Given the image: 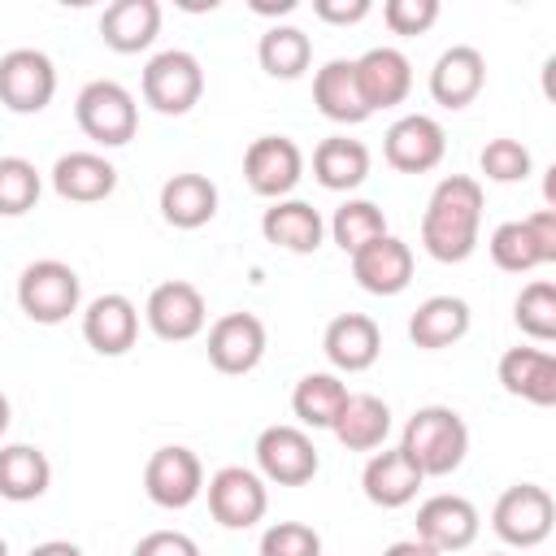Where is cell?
Instances as JSON below:
<instances>
[{
  "label": "cell",
  "instance_id": "16",
  "mask_svg": "<svg viewBox=\"0 0 556 556\" xmlns=\"http://www.w3.org/2000/svg\"><path fill=\"white\" fill-rule=\"evenodd\" d=\"M83 339H87V348H96L100 356H122V352H130L135 339H139V308H135L122 291L96 295V300L83 308Z\"/></svg>",
  "mask_w": 556,
  "mask_h": 556
},
{
  "label": "cell",
  "instance_id": "3",
  "mask_svg": "<svg viewBox=\"0 0 556 556\" xmlns=\"http://www.w3.org/2000/svg\"><path fill=\"white\" fill-rule=\"evenodd\" d=\"M74 117H78V130H83L91 143H100V148H122V143H130L135 130H139V104H135V96H130L122 83H113V78L87 83V87L78 91V100H74Z\"/></svg>",
  "mask_w": 556,
  "mask_h": 556
},
{
  "label": "cell",
  "instance_id": "48",
  "mask_svg": "<svg viewBox=\"0 0 556 556\" xmlns=\"http://www.w3.org/2000/svg\"><path fill=\"white\" fill-rule=\"evenodd\" d=\"M0 556H9V543H4V539H0Z\"/></svg>",
  "mask_w": 556,
  "mask_h": 556
},
{
  "label": "cell",
  "instance_id": "45",
  "mask_svg": "<svg viewBox=\"0 0 556 556\" xmlns=\"http://www.w3.org/2000/svg\"><path fill=\"white\" fill-rule=\"evenodd\" d=\"M26 556H83V547H78V543H70V539H48V543L30 547Z\"/></svg>",
  "mask_w": 556,
  "mask_h": 556
},
{
  "label": "cell",
  "instance_id": "2",
  "mask_svg": "<svg viewBox=\"0 0 556 556\" xmlns=\"http://www.w3.org/2000/svg\"><path fill=\"white\" fill-rule=\"evenodd\" d=\"M400 447L408 452V460L421 469V478H447L452 469L465 465L469 452V426L456 408L447 404H426L404 421Z\"/></svg>",
  "mask_w": 556,
  "mask_h": 556
},
{
  "label": "cell",
  "instance_id": "21",
  "mask_svg": "<svg viewBox=\"0 0 556 556\" xmlns=\"http://www.w3.org/2000/svg\"><path fill=\"white\" fill-rule=\"evenodd\" d=\"M313 104L321 117H330L339 126H361L369 117V104H365L361 83H356V61H348V56L326 61L313 74Z\"/></svg>",
  "mask_w": 556,
  "mask_h": 556
},
{
  "label": "cell",
  "instance_id": "4",
  "mask_svg": "<svg viewBox=\"0 0 556 556\" xmlns=\"http://www.w3.org/2000/svg\"><path fill=\"white\" fill-rule=\"evenodd\" d=\"M139 91H143V104H152L156 113L165 117H182L200 104L204 96V70L191 52L182 48H169V52H156L148 65H143V78H139Z\"/></svg>",
  "mask_w": 556,
  "mask_h": 556
},
{
  "label": "cell",
  "instance_id": "24",
  "mask_svg": "<svg viewBox=\"0 0 556 556\" xmlns=\"http://www.w3.org/2000/svg\"><path fill=\"white\" fill-rule=\"evenodd\" d=\"M261 235L282 248V252H295V256H308L321 248V235H326V222L321 213L308 204V200H274L261 217Z\"/></svg>",
  "mask_w": 556,
  "mask_h": 556
},
{
  "label": "cell",
  "instance_id": "42",
  "mask_svg": "<svg viewBox=\"0 0 556 556\" xmlns=\"http://www.w3.org/2000/svg\"><path fill=\"white\" fill-rule=\"evenodd\" d=\"M369 0H313V13L330 26H352V22H365L369 17Z\"/></svg>",
  "mask_w": 556,
  "mask_h": 556
},
{
  "label": "cell",
  "instance_id": "46",
  "mask_svg": "<svg viewBox=\"0 0 556 556\" xmlns=\"http://www.w3.org/2000/svg\"><path fill=\"white\" fill-rule=\"evenodd\" d=\"M291 9H295V0H278V4H274V0H252V13H261V17H274V13L282 17V13H291Z\"/></svg>",
  "mask_w": 556,
  "mask_h": 556
},
{
  "label": "cell",
  "instance_id": "7",
  "mask_svg": "<svg viewBox=\"0 0 556 556\" xmlns=\"http://www.w3.org/2000/svg\"><path fill=\"white\" fill-rule=\"evenodd\" d=\"M56 96V70L39 48H13L0 56V104L9 113H43Z\"/></svg>",
  "mask_w": 556,
  "mask_h": 556
},
{
  "label": "cell",
  "instance_id": "29",
  "mask_svg": "<svg viewBox=\"0 0 556 556\" xmlns=\"http://www.w3.org/2000/svg\"><path fill=\"white\" fill-rule=\"evenodd\" d=\"M313 178L326 191H352L369 178V148L348 135H330L313 148Z\"/></svg>",
  "mask_w": 556,
  "mask_h": 556
},
{
  "label": "cell",
  "instance_id": "15",
  "mask_svg": "<svg viewBox=\"0 0 556 556\" xmlns=\"http://www.w3.org/2000/svg\"><path fill=\"white\" fill-rule=\"evenodd\" d=\"M352 278L369 295H400L413 282V248L387 230L382 239L352 252Z\"/></svg>",
  "mask_w": 556,
  "mask_h": 556
},
{
  "label": "cell",
  "instance_id": "36",
  "mask_svg": "<svg viewBox=\"0 0 556 556\" xmlns=\"http://www.w3.org/2000/svg\"><path fill=\"white\" fill-rule=\"evenodd\" d=\"M513 317L530 339L552 343L556 339V287L547 278H534L530 287H521V295L513 304Z\"/></svg>",
  "mask_w": 556,
  "mask_h": 556
},
{
  "label": "cell",
  "instance_id": "33",
  "mask_svg": "<svg viewBox=\"0 0 556 556\" xmlns=\"http://www.w3.org/2000/svg\"><path fill=\"white\" fill-rule=\"evenodd\" d=\"M256 61L269 78H300L313 65V39L300 26H269L256 43Z\"/></svg>",
  "mask_w": 556,
  "mask_h": 556
},
{
  "label": "cell",
  "instance_id": "32",
  "mask_svg": "<svg viewBox=\"0 0 556 556\" xmlns=\"http://www.w3.org/2000/svg\"><path fill=\"white\" fill-rule=\"evenodd\" d=\"M348 395L352 391H348V382L339 374H304L295 382V391H291V413L313 430H330L339 408L348 404Z\"/></svg>",
  "mask_w": 556,
  "mask_h": 556
},
{
  "label": "cell",
  "instance_id": "34",
  "mask_svg": "<svg viewBox=\"0 0 556 556\" xmlns=\"http://www.w3.org/2000/svg\"><path fill=\"white\" fill-rule=\"evenodd\" d=\"M387 235V217H382V208L374 204V200H343L339 208H334V217H330V239L352 256V252H361L365 243H374V239H382Z\"/></svg>",
  "mask_w": 556,
  "mask_h": 556
},
{
  "label": "cell",
  "instance_id": "19",
  "mask_svg": "<svg viewBox=\"0 0 556 556\" xmlns=\"http://www.w3.org/2000/svg\"><path fill=\"white\" fill-rule=\"evenodd\" d=\"M482 87H486V61H482V52L469 48V43H452V48L434 61V70H430V96H434V104H443V109H465V104H473V100L482 96Z\"/></svg>",
  "mask_w": 556,
  "mask_h": 556
},
{
  "label": "cell",
  "instance_id": "5",
  "mask_svg": "<svg viewBox=\"0 0 556 556\" xmlns=\"http://www.w3.org/2000/svg\"><path fill=\"white\" fill-rule=\"evenodd\" d=\"M83 282L65 261H30L17 278V304L39 326H61L70 313H78Z\"/></svg>",
  "mask_w": 556,
  "mask_h": 556
},
{
  "label": "cell",
  "instance_id": "11",
  "mask_svg": "<svg viewBox=\"0 0 556 556\" xmlns=\"http://www.w3.org/2000/svg\"><path fill=\"white\" fill-rule=\"evenodd\" d=\"M300 174H304V152L287 135H261L243 152V178L265 200H282L300 182Z\"/></svg>",
  "mask_w": 556,
  "mask_h": 556
},
{
  "label": "cell",
  "instance_id": "38",
  "mask_svg": "<svg viewBox=\"0 0 556 556\" xmlns=\"http://www.w3.org/2000/svg\"><path fill=\"white\" fill-rule=\"evenodd\" d=\"M478 165L491 182H521V178H530V148L500 135L478 152Z\"/></svg>",
  "mask_w": 556,
  "mask_h": 556
},
{
  "label": "cell",
  "instance_id": "25",
  "mask_svg": "<svg viewBox=\"0 0 556 556\" xmlns=\"http://www.w3.org/2000/svg\"><path fill=\"white\" fill-rule=\"evenodd\" d=\"M52 187L70 204H96L109 200L117 187V169L100 152H65L52 165Z\"/></svg>",
  "mask_w": 556,
  "mask_h": 556
},
{
  "label": "cell",
  "instance_id": "44",
  "mask_svg": "<svg viewBox=\"0 0 556 556\" xmlns=\"http://www.w3.org/2000/svg\"><path fill=\"white\" fill-rule=\"evenodd\" d=\"M382 556H443V552H434V547L421 543V539H400V543H391Z\"/></svg>",
  "mask_w": 556,
  "mask_h": 556
},
{
  "label": "cell",
  "instance_id": "8",
  "mask_svg": "<svg viewBox=\"0 0 556 556\" xmlns=\"http://www.w3.org/2000/svg\"><path fill=\"white\" fill-rule=\"evenodd\" d=\"M256 465H261V478L278 486H304L321 469V456L300 426H265L256 434Z\"/></svg>",
  "mask_w": 556,
  "mask_h": 556
},
{
  "label": "cell",
  "instance_id": "12",
  "mask_svg": "<svg viewBox=\"0 0 556 556\" xmlns=\"http://www.w3.org/2000/svg\"><path fill=\"white\" fill-rule=\"evenodd\" d=\"M143 317H148V330L165 343H187L204 330L208 313H204V295L200 287L182 282V278H169L161 287H152L148 304H143Z\"/></svg>",
  "mask_w": 556,
  "mask_h": 556
},
{
  "label": "cell",
  "instance_id": "22",
  "mask_svg": "<svg viewBox=\"0 0 556 556\" xmlns=\"http://www.w3.org/2000/svg\"><path fill=\"white\" fill-rule=\"evenodd\" d=\"M421 469L408 460L404 447H382L369 456L365 473H361V486H365V500L378 504V508H404L417 491H421Z\"/></svg>",
  "mask_w": 556,
  "mask_h": 556
},
{
  "label": "cell",
  "instance_id": "47",
  "mask_svg": "<svg viewBox=\"0 0 556 556\" xmlns=\"http://www.w3.org/2000/svg\"><path fill=\"white\" fill-rule=\"evenodd\" d=\"M9 417H13V413H9V400H4V395H0V434H4V430H9Z\"/></svg>",
  "mask_w": 556,
  "mask_h": 556
},
{
  "label": "cell",
  "instance_id": "14",
  "mask_svg": "<svg viewBox=\"0 0 556 556\" xmlns=\"http://www.w3.org/2000/svg\"><path fill=\"white\" fill-rule=\"evenodd\" d=\"M265 356V321L256 313H226L208 326V365L217 374H252Z\"/></svg>",
  "mask_w": 556,
  "mask_h": 556
},
{
  "label": "cell",
  "instance_id": "13",
  "mask_svg": "<svg viewBox=\"0 0 556 556\" xmlns=\"http://www.w3.org/2000/svg\"><path fill=\"white\" fill-rule=\"evenodd\" d=\"M447 152V135L430 113H408L382 135V156L400 174H430Z\"/></svg>",
  "mask_w": 556,
  "mask_h": 556
},
{
  "label": "cell",
  "instance_id": "35",
  "mask_svg": "<svg viewBox=\"0 0 556 556\" xmlns=\"http://www.w3.org/2000/svg\"><path fill=\"white\" fill-rule=\"evenodd\" d=\"M43 178L26 156H0V217H22L39 204Z\"/></svg>",
  "mask_w": 556,
  "mask_h": 556
},
{
  "label": "cell",
  "instance_id": "40",
  "mask_svg": "<svg viewBox=\"0 0 556 556\" xmlns=\"http://www.w3.org/2000/svg\"><path fill=\"white\" fill-rule=\"evenodd\" d=\"M382 22L391 35H426L439 22V0H387Z\"/></svg>",
  "mask_w": 556,
  "mask_h": 556
},
{
  "label": "cell",
  "instance_id": "20",
  "mask_svg": "<svg viewBox=\"0 0 556 556\" xmlns=\"http://www.w3.org/2000/svg\"><path fill=\"white\" fill-rule=\"evenodd\" d=\"M321 352H326V361H330L339 374H361V369H369V365L378 361V352H382V330H378V321L365 317V313H339V317L326 326V334H321Z\"/></svg>",
  "mask_w": 556,
  "mask_h": 556
},
{
  "label": "cell",
  "instance_id": "31",
  "mask_svg": "<svg viewBox=\"0 0 556 556\" xmlns=\"http://www.w3.org/2000/svg\"><path fill=\"white\" fill-rule=\"evenodd\" d=\"M52 482V465L39 447L30 443H9L0 447V500L9 504H26V500H39Z\"/></svg>",
  "mask_w": 556,
  "mask_h": 556
},
{
  "label": "cell",
  "instance_id": "10",
  "mask_svg": "<svg viewBox=\"0 0 556 556\" xmlns=\"http://www.w3.org/2000/svg\"><path fill=\"white\" fill-rule=\"evenodd\" d=\"M208 513L217 526L226 530H248L265 517L269 508V491H265V478L243 469V465H226L208 478Z\"/></svg>",
  "mask_w": 556,
  "mask_h": 556
},
{
  "label": "cell",
  "instance_id": "26",
  "mask_svg": "<svg viewBox=\"0 0 556 556\" xmlns=\"http://www.w3.org/2000/svg\"><path fill=\"white\" fill-rule=\"evenodd\" d=\"M161 30V4L156 0H113L104 13H100V39L130 56V52H143Z\"/></svg>",
  "mask_w": 556,
  "mask_h": 556
},
{
  "label": "cell",
  "instance_id": "23",
  "mask_svg": "<svg viewBox=\"0 0 556 556\" xmlns=\"http://www.w3.org/2000/svg\"><path fill=\"white\" fill-rule=\"evenodd\" d=\"M500 387L539 408L556 404V356L543 348H508L500 356Z\"/></svg>",
  "mask_w": 556,
  "mask_h": 556
},
{
  "label": "cell",
  "instance_id": "1",
  "mask_svg": "<svg viewBox=\"0 0 556 556\" xmlns=\"http://www.w3.org/2000/svg\"><path fill=\"white\" fill-rule=\"evenodd\" d=\"M478 226H482V182L469 174H447L421 213V248L443 261L460 265L478 248Z\"/></svg>",
  "mask_w": 556,
  "mask_h": 556
},
{
  "label": "cell",
  "instance_id": "6",
  "mask_svg": "<svg viewBox=\"0 0 556 556\" xmlns=\"http://www.w3.org/2000/svg\"><path fill=\"white\" fill-rule=\"evenodd\" d=\"M552 521H556V504H552L547 486H539V482L508 486L491 508V530L508 547H539L552 534Z\"/></svg>",
  "mask_w": 556,
  "mask_h": 556
},
{
  "label": "cell",
  "instance_id": "39",
  "mask_svg": "<svg viewBox=\"0 0 556 556\" xmlns=\"http://www.w3.org/2000/svg\"><path fill=\"white\" fill-rule=\"evenodd\" d=\"M261 556H321V534L304 521H274L261 534Z\"/></svg>",
  "mask_w": 556,
  "mask_h": 556
},
{
  "label": "cell",
  "instance_id": "9",
  "mask_svg": "<svg viewBox=\"0 0 556 556\" xmlns=\"http://www.w3.org/2000/svg\"><path fill=\"white\" fill-rule=\"evenodd\" d=\"M143 491L156 508H187L204 491V465L191 447H156L143 465Z\"/></svg>",
  "mask_w": 556,
  "mask_h": 556
},
{
  "label": "cell",
  "instance_id": "49",
  "mask_svg": "<svg viewBox=\"0 0 556 556\" xmlns=\"http://www.w3.org/2000/svg\"><path fill=\"white\" fill-rule=\"evenodd\" d=\"M491 556H500V552H491Z\"/></svg>",
  "mask_w": 556,
  "mask_h": 556
},
{
  "label": "cell",
  "instance_id": "18",
  "mask_svg": "<svg viewBox=\"0 0 556 556\" xmlns=\"http://www.w3.org/2000/svg\"><path fill=\"white\" fill-rule=\"evenodd\" d=\"M356 83H361L369 113L395 109L413 91V65L400 48H369L365 56H356Z\"/></svg>",
  "mask_w": 556,
  "mask_h": 556
},
{
  "label": "cell",
  "instance_id": "43",
  "mask_svg": "<svg viewBox=\"0 0 556 556\" xmlns=\"http://www.w3.org/2000/svg\"><path fill=\"white\" fill-rule=\"evenodd\" d=\"M526 230H530V239H534L543 265H552V261H556V208L530 213V217H526Z\"/></svg>",
  "mask_w": 556,
  "mask_h": 556
},
{
  "label": "cell",
  "instance_id": "17",
  "mask_svg": "<svg viewBox=\"0 0 556 556\" xmlns=\"http://www.w3.org/2000/svg\"><path fill=\"white\" fill-rule=\"evenodd\" d=\"M417 539L434 552H465L478 539V508L465 495H430L417 508Z\"/></svg>",
  "mask_w": 556,
  "mask_h": 556
},
{
  "label": "cell",
  "instance_id": "37",
  "mask_svg": "<svg viewBox=\"0 0 556 556\" xmlns=\"http://www.w3.org/2000/svg\"><path fill=\"white\" fill-rule=\"evenodd\" d=\"M486 248H491V261H495L504 274H530V269L543 265V256H539V248H534L526 222H504V226H495Z\"/></svg>",
  "mask_w": 556,
  "mask_h": 556
},
{
  "label": "cell",
  "instance_id": "27",
  "mask_svg": "<svg viewBox=\"0 0 556 556\" xmlns=\"http://www.w3.org/2000/svg\"><path fill=\"white\" fill-rule=\"evenodd\" d=\"M161 217L174 230H200L217 217V187L204 174H174L161 187Z\"/></svg>",
  "mask_w": 556,
  "mask_h": 556
},
{
  "label": "cell",
  "instance_id": "41",
  "mask_svg": "<svg viewBox=\"0 0 556 556\" xmlns=\"http://www.w3.org/2000/svg\"><path fill=\"white\" fill-rule=\"evenodd\" d=\"M130 556H200V543L182 530H152L135 543Z\"/></svg>",
  "mask_w": 556,
  "mask_h": 556
},
{
  "label": "cell",
  "instance_id": "30",
  "mask_svg": "<svg viewBox=\"0 0 556 556\" xmlns=\"http://www.w3.org/2000/svg\"><path fill=\"white\" fill-rule=\"evenodd\" d=\"M334 439L348 447V452H374L387 443L391 434V408L378 400V395H348V404L339 408L334 417Z\"/></svg>",
  "mask_w": 556,
  "mask_h": 556
},
{
  "label": "cell",
  "instance_id": "28",
  "mask_svg": "<svg viewBox=\"0 0 556 556\" xmlns=\"http://www.w3.org/2000/svg\"><path fill=\"white\" fill-rule=\"evenodd\" d=\"M465 334H469V304L460 295H430L408 317V339L417 348H426V352L452 348Z\"/></svg>",
  "mask_w": 556,
  "mask_h": 556
}]
</instances>
